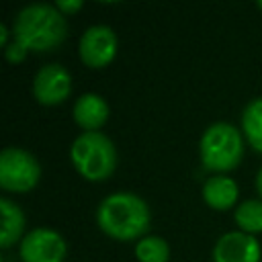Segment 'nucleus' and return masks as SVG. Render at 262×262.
I'll use <instances>...</instances> for the list:
<instances>
[{"mask_svg": "<svg viewBox=\"0 0 262 262\" xmlns=\"http://www.w3.org/2000/svg\"><path fill=\"white\" fill-rule=\"evenodd\" d=\"M68 35L66 14L53 4L35 2L25 6L12 23V41L27 51H49L57 47Z\"/></svg>", "mask_w": 262, "mask_h": 262, "instance_id": "nucleus-1", "label": "nucleus"}, {"mask_svg": "<svg viewBox=\"0 0 262 262\" xmlns=\"http://www.w3.org/2000/svg\"><path fill=\"white\" fill-rule=\"evenodd\" d=\"M98 227L121 242L143 235L149 227L147 203L133 192H113L96 209Z\"/></svg>", "mask_w": 262, "mask_h": 262, "instance_id": "nucleus-2", "label": "nucleus"}, {"mask_svg": "<svg viewBox=\"0 0 262 262\" xmlns=\"http://www.w3.org/2000/svg\"><path fill=\"white\" fill-rule=\"evenodd\" d=\"M76 170L92 182L106 180L117 166V149L113 141L100 131L80 133L70 149Z\"/></svg>", "mask_w": 262, "mask_h": 262, "instance_id": "nucleus-3", "label": "nucleus"}, {"mask_svg": "<svg viewBox=\"0 0 262 262\" xmlns=\"http://www.w3.org/2000/svg\"><path fill=\"white\" fill-rule=\"evenodd\" d=\"M244 156V135L231 123H213L201 137V160L205 168L227 172L233 170Z\"/></svg>", "mask_w": 262, "mask_h": 262, "instance_id": "nucleus-4", "label": "nucleus"}, {"mask_svg": "<svg viewBox=\"0 0 262 262\" xmlns=\"http://www.w3.org/2000/svg\"><path fill=\"white\" fill-rule=\"evenodd\" d=\"M41 176V166L23 147H4L0 154V186L10 192L31 190Z\"/></svg>", "mask_w": 262, "mask_h": 262, "instance_id": "nucleus-5", "label": "nucleus"}, {"mask_svg": "<svg viewBox=\"0 0 262 262\" xmlns=\"http://www.w3.org/2000/svg\"><path fill=\"white\" fill-rule=\"evenodd\" d=\"M66 252V239L49 227L31 229L20 242L23 262H63Z\"/></svg>", "mask_w": 262, "mask_h": 262, "instance_id": "nucleus-6", "label": "nucleus"}, {"mask_svg": "<svg viewBox=\"0 0 262 262\" xmlns=\"http://www.w3.org/2000/svg\"><path fill=\"white\" fill-rule=\"evenodd\" d=\"M78 51L88 68H104L117 55V35L106 25H92L82 33Z\"/></svg>", "mask_w": 262, "mask_h": 262, "instance_id": "nucleus-7", "label": "nucleus"}, {"mask_svg": "<svg viewBox=\"0 0 262 262\" xmlns=\"http://www.w3.org/2000/svg\"><path fill=\"white\" fill-rule=\"evenodd\" d=\"M70 90H72V76L59 63L43 66L33 80V96L47 106L63 102L70 96Z\"/></svg>", "mask_w": 262, "mask_h": 262, "instance_id": "nucleus-8", "label": "nucleus"}, {"mask_svg": "<svg viewBox=\"0 0 262 262\" xmlns=\"http://www.w3.org/2000/svg\"><path fill=\"white\" fill-rule=\"evenodd\" d=\"M260 254L258 239L244 231L223 233L213 248L215 262H260Z\"/></svg>", "mask_w": 262, "mask_h": 262, "instance_id": "nucleus-9", "label": "nucleus"}, {"mask_svg": "<svg viewBox=\"0 0 262 262\" xmlns=\"http://www.w3.org/2000/svg\"><path fill=\"white\" fill-rule=\"evenodd\" d=\"M108 117V104L94 92L82 94L74 104V119L84 131H98Z\"/></svg>", "mask_w": 262, "mask_h": 262, "instance_id": "nucleus-10", "label": "nucleus"}, {"mask_svg": "<svg viewBox=\"0 0 262 262\" xmlns=\"http://www.w3.org/2000/svg\"><path fill=\"white\" fill-rule=\"evenodd\" d=\"M203 196L209 207L225 211L237 201V184L229 176H211L203 184Z\"/></svg>", "mask_w": 262, "mask_h": 262, "instance_id": "nucleus-11", "label": "nucleus"}, {"mask_svg": "<svg viewBox=\"0 0 262 262\" xmlns=\"http://www.w3.org/2000/svg\"><path fill=\"white\" fill-rule=\"evenodd\" d=\"M0 211H2V229H0V244L2 248H10L25 229V215L20 207L8 199H0Z\"/></svg>", "mask_w": 262, "mask_h": 262, "instance_id": "nucleus-12", "label": "nucleus"}, {"mask_svg": "<svg viewBox=\"0 0 262 262\" xmlns=\"http://www.w3.org/2000/svg\"><path fill=\"white\" fill-rule=\"evenodd\" d=\"M242 131L256 151H262V96L246 104L242 113Z\"/></svg>", "mask_w": 262, "mask_h": 262, "instance_id": "nucleus-13", "label": "nucleus"}, {"mask_svg": "<svg viewBox=\"0 0 262 262\" xmlns=\"http://www.w3.org/2000/svg\"><path fill=\"white\" fill-rule=\"evenodd\" d=\"M233 217L244 233H250V235L260 233L262 231V201H258V199L244 201L235 209Z\"/></svg>", "mask_w": 262, "mask_h": 262, "instance_id": "nucleus-14", "label": "nucleus"}, {"mask_svg": "<svg viewBox=\"0 0 262 262\" xmlns=\"http://www.w3.org/2000/svg\"><path fill=\"white\" fill-rule=\"evenodd\" d=\"M135 256L139 262H168L170 248L164 237L145 235L135 246Z\"/></svg>", "mask_w": 262, "mask_h": 262, "instance_id": "nucleus-15", "label": "nucleus"}, {"mask_svg": "<svg viewBox=\"0 0 262 262\" xmlns=\"http://www.w3.org/2000/svg\"><path fill=\"white\" fill-rule=\"evenodd\" d=\"M4 53H6V59H8V61L18 63V61H23V59L27 57L29 51H27L23 45H18L16 41H12V43H8V47L4 49Z\"/></svg>", "mask_w": 262, "mask_h": 262, "instance_id": "nucleus-16", "label": "nucleus"}, {"mask_svg": "<svg viewBox=\"0 0 262 262\" xmlns=\"http://www.w3.org/2000/svg\"><path fill=\"white\" fill-rule=\"evenodd\" d=\"M55 6H57V10L61 14H72V12L82 8V0H59Z\"/></svg>", "mask_w": 262, "mask_h": 262, "instance_id": "nucleus-17", "label": "nucleus"}, {"mask_svg": "<svg viewBox=\"0 0 262 262\" xmlns=\"http://www.w3.org/2000/svg\"><path fill=\"white\" fill-rule=\"evenodd\" d=\"M256 190H258V194L262 196V168H260L258 174H256Z\"/></svg>", "mask_w": 262, "mask_h": 262, "instance_id": "nucleus-18", "label": "nucleus"}, {"mask_svg": "<svg viewBox=\"0 0 262 262\" xmlns=\"http://www.w3.org/2000/svg\"><path fill=\"white\" fill-rule=\"evenodd\" d=\"M6 33H8V31H6L4 27H0V43H2L4 47H8V45H6Z\"/></svg>", "mask_w": 262, "mask_h": 262, "instance_id": "nucleus-19", "label": "nucleus"}, {"mask_svg": "<svg viewBox=\"0 0 262 262\" xmlns=\"http://www.w3.org/2000/svg\"><path fill=\"white\" fill-rule=\"evenodd\" d=\"M258 8H260V10H262V0H258Z\"/></svg>", "mask_w": 262, "mask_h": 262, "instance_id": "nucleus-20", "label": "nucleus"}]
</instances>
